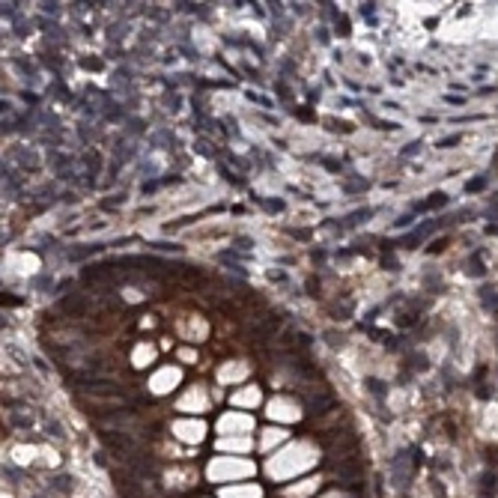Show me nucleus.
<instances>
[{
  "label": "nucleus",
  "mask_w": 498,
  "mask_h": 498,
  "mask_svg": "<svg viewBox=\"0 0 498 498\" xmlns=\"http://www.w3.org/2000/svg\"><path fill=\"white\" fill-rule=\"evenodd\" d=\"M480 489H483L486 495H492V492H495V474H492V471L480 477Z\"/></svg>",
  "instance_id": "nucleus-3"
},
{
  "label": "nucleus",
  "mask_w": 498,
  "mask_h": 498,
  "mask_svg": "<svg viewBox=\"0 0 498 498\" xmlns=\"http://www.w3.org/2000/svg\"><path fill=\"white\" fill-rule=\"evenodd\" d=\"M454 143H459V137H445V140H439V146H454Z\"/></svg>",
  "instance_id": "nucleus-6"
},
{
  "label": "nucleus",
  "mask_w": 498,
  "mask_h": 498,
  "mask_svg": "<svg viewBox=\"0 0 498 498\" xmlns=\"http://www.w3.org/2000/svg\"><path fill=\"white\" fill-rule=\"evenodd\" d=\"M445 102H448V105H462V96H459V99H456V96H448Z\"/></svg>",
  "instance_id": "nucleus-7"
},
{
  "label": "nucleus",
  "mask_w": 498,
  "mask_h": 498,
  "mask_svg": "<svg viewBox=\"0 0 498 498\" xmlns=\"http://www.w3.org/2000/svg\"><path fill=\"white\" fill-rule=\"evenodd\" d=\"M483 185H486V179H483V176H477V179H471V182L465 185V191H480Z\"/></svg>",
  "instance_id": "nucleus-4"
},
{
  "label": "nucleus",
  "mask_w": 498,
  "mask_h": 498,
  "mask_svg": "<svg viewBox=\"0 0 498 498\" xmlns=\"http://www.w3.org/2000/svg\"><path fill=\"white\" fill-rule=\"evenodd\" d=\"M367 385L373 388V394H382V391H385V385H382L379 379H367Z\"/></svg>",
  "instance_id": "nucleus-5"
},
{
  "label": "nucleus",
  "mask_w": 498,
  "mask_h": 498,
  "mask_svg": "<svg viewBox=\"0 0 498 498\" xmlns=\"http://www.w3.org/2000/svg\"><path fill=\"white\" fill-rule=\"evenodd\" d=\"M66 310H72V313H84L87 310V298H66Z\"/></svg>",
  "instance_id": "nucleus-1"
},
{
  "label": "nucleus",
  "mask_w": 498,
  "mask_h": 498,
  "mask_svg": "<svg viewBox=\"0 0 498 498\" xmlns=\"http://www.w3.org/2000/svg\"><path fill=\"white\" fill-rule=\"evenodd\" d=\"M445 203H448V197H445L442 191H436V194H433L424 206H418V209H439V206H445Z\"/></svg>",
  "instance_id": "nucleus-2"
}]
</instances>
